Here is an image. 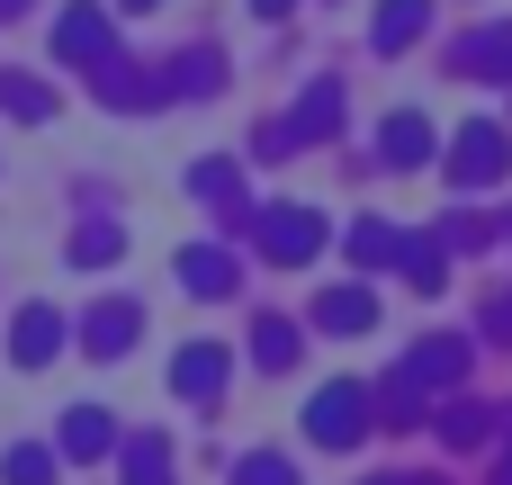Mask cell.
<instances>
[{
  "mask_svg": "<svg viewBox=\"0 0 512 485\" xmlns=\"http://www.w3.org/2000/svg\"><path fill=\"white\" fill-rule=\"evenodd\" d=\"M126 9H162V0H126Z\"/></svg>",
  "mask_w": 512,
  "mask_h": 485,
  "instance_id": "32",
  "label": "cell"
},
{
  "mask_svg": "<svg viewBox=\"0 0 512 485\" xmlns=\"http://www.w3.org/2000/svg\"><path fill=\"white\" fill-rule=\"evenodd\" d=\"M333 117H342V81H315L297 99V135H333Z\"/></svg>",
  "mask_w": 512,
  "mask_h": 485,
  "instance_id": "21",
  "label": "cell"
},
{
  "mask_svg": "<svg viewBox=\"0 0 512 485\" xmlns=\"http://www.w3.org/2000/svg\"><path fill=\"white\" fill-rule=\"evenodd\" d=\"M144 333V315H135V297H108V306H90L81 315V342L99 351V360H126V342Z\"/></svg>",
  "mask_w": 512,
  "mask_h": 485,
  "instance_id": "6",
  "label": "cell"
},
{
  "mask_svg": "<svg viewBox=\"0 0 512 485\" xmlns=\"http://www.w3.org/2000/svg\"><path fill=\"white\" fill-rule=\"evenodd\" d=\"M495 485H512V459H504V468H495Z\"/></svg>",
  "mask_w": 512,
  "mask_h": 485,
  "instance_id": "31",
  "label": "cell"
},
{
  "mask_svg": "<svg viewBox=\"0 0 512 485\" xmlns=\"http://www.w3.org/2000/svg\"><path fill=\"white\" fill-rule=\"evenodd\" d=\"M252 360H261V369H288V360H297V324L261 315V324H252Z\"/></svg>",
  "mask_w": 512,
  "mask_h": 485,
  "instance_id": "22",
  "label": "cell"
},
{
  "mask_svg": "<svg viewBox=\"0 0 512 485\" xmlns=\"http://www.w3.org/2000/svg\"><path fill=\"white\" fill-rule=\"evenodd\" d=\"M234 485H297V468H288L279 450H252V459L234 468Z\"/></svg>",
  "mask_w": 512,
  "mask_h": 485,
  "instance_id": "27",
  "label": "cell"
},
{
  "mask_svg": "<svg viewBox=\"0 0 512 485\" xmlns=\"http://www.w3.org/2000/svg\"><path fill=\"white\" fill-rule=\"evenodd\" d=\"M459 72H477V81H512V27H477V36L459 45Z\"/></svg>",
  "mask_w": 512,
  "mask_h": 485,
  "instance_id": "15",
  "label": "cell"
},
{
  "mask_svg": "<svg viewBox=\"0 0 512 485\" xmlns=\"http://www.w3.org/2000/svg\"><path fill=\"white\" fill-rule=\"evenodd\" d=\"M54 54H63V63H81V72L117 63V54H108V9H90V0H81V9H63V18H54Z\"/></svg>",
  "mask_w": 512,
  "mask_h": 485,
  "instance_id": "5",
  "label": "cell"
},
{
  "mask_svg": "<svg viewBox=\"0 0 512 485\" xmlns=\"http://www.w3.org/2000/svg\"><path fill=\"white\" fill-rule=\"evenodd\" d=\"M504 459H512V441H504Z\"/></svg>",
  "mask_w": 512,
  "mask_h": 485,
  "instance_id": "33",
  "label": "cell"
},
{
  "mask_svg": "<svg viewBox=\"0 0 512 485\" xmlns=\"http://www.w3.org/2000/svg\"><path fill=\"white\" fill-rule=\"evenodd\" d=\"M423 18H432V0H387L378 27H369V45H378V54H405V45L423 36Z\"/></svg>",
  "mask_w": 512,
  "mask_h": 485,
  "instance_id": "17",
  "label": "cell"
},
{
  "mask_svg": "<svg viewBox=\"0 0 512 485\" xmlns=\"http://www.w3.org/2000/svg\"><path fill=\"white\" fill-rule=\"evenodd\" d=\"M0 108H9V117H36V126H45V117H54V90H45L36 72H0Z\"/></svg>",
  "mask_w": 512,
  "mask_h": 485,
  "instance_id": "19",
  "label": "cell"
},
{
  "mask_svg": "<svg viewBox=\"0 0 512 485\" xmlns=\"http://www.w3.org/2000/svg\"><path fill=\"white\" fill-rule=\"evenodd\" d=\"M252 234H261V252H270L279 270H306V261L324 252V216H315V207H261Z\"/></svg>",
  "mask_w": 512,
  "mask_h": 485,
  "instance_id": "4",
  "label": "cell"
},
{
  "mask_svg": "<svg viewBox=\"0 0 512 485\" xmlns=\"http://www.w3.org/2000/svg\"><path fill=\"white\" fill-rule=\"evenodd\" d=\"M504 171H512V126L468 117L459 144H450V189H486V180H504Z\"/></svg>",
  "mask_w": 512,
  "mask_h": 485,
  "instance_id": "3",
  "label": "cell"
},
{
  "mask_svg": "<svg viewBox=\"0 0 512 485\" xmlns=\"http://www.w3.org/2000/svg\"><path fill=\"white\" fill-rule=\"evenodd\" d=\"M126 485H171V450H162L153 432H135V441H126Z\"/></svg>",
  "mask_w": 512,
  "mask_h": 485,
  "instance_id": "20",
  "label": "cell"
},
{
  "mask_svg": "<svg viewBox=\"0 0 512 485\" xmlns=\"http://www.w3.org/2000/svg\"><path fill=\"white\" fill-rule=\"evenodd\" d=\"M396 270H405V279L432 297V288L450 279V243H441V234H405V243H396Z\"/></svg>",
  "mask_w": 512,
  "mask_h": 485,
  "instance_id": "14",
  "label": "cell"
},
{
  "mask_svg": "<svg viewBox=\"0 0 512 485\" xmlns=\"http://www.w3.org/2000/svg\"><path fill=\"white\" fill-rule=\"evenodd\" d=\"M90 81H99L108 108H153V99H162V72H135V63H99Z\"/></svg>",
  "mask_w": 512,
  "mask_h": 485,
  "instance_id": "12",
  "label": "cell"
},
{
  "mask_svg": "<svg viewBox=\"0 0 512 485\" xmlns=\"http://www.w3.org/2000/svg\"><path fill=\"white\" fill-rule=\"evenodd\" d=\"M468 378V342H423L405 369H396V387L378 396L387 405V423H414V396H432V387H459Z\"/></svg>",
  "mask_w": 512,
  "mask_h": 485,
  "instance_id": "2",
  "label": "cell"
},
{
  "mask_svg": "<svg viewBox=\"0 0 512 485\" xmlns=\"http://www.w3.org/2000/svg\"><path fill=\"white\" fill-rule=\"evenodd\" d=\"M234 378V360H225V342H189L180 360H171V396H216Z\"/></svg>",
  "mask_w": 512,
  "mask_h": 485,
  "instance_id": "7",
  "label": "cell"
},
{
  "mask_svg": "<svg viewBox=\"0 0 512 485\" xmlns=\"http://www.w3.org/2000/svg\"><path fill=\"white\" fill-rule=\"evenodd\" d=\"M54 441H63V459H108L117 450V423H108V405H72Z\"/></svg>",
  "mask_w": 512,
  "mask_h": 485,
  "instance_id": "8",
  "label": "cell"
},
{
  "mask_svg": "<svg viewBox=\"0 0 512 485\" xmlns=\"http://www.w3.org/2000/svg\"><path fill=\"white\" fill-rule=\"evenodd\" d=\"M369 423H378V396H369L360 378H333V387H315V405H306V432H315L324 450H360Z\"/></svg>",
  "mask_w": 512,
  "mask_h": 485,
  "instance_id": "1",
  "label": "cell"
},
{
  "mask_svg": "<svg viewBox=\"0 0 512 485\" xmlns=\"http://www.w3.org/2000/svg\"><path fill=\"white\" fill-rule=\"evenodd\" d=\"M252 9H261V18H279V9H288V0H252Z\"/></svg>",
  "mask_w": 512,
  "mask_h": 485,
  "instance_id": "29",
  "label": "cell"
},
{
  "mask_svg": "<svg viewBox=\"0 0 512 485\" xmlns=\"http://www.w3.org/2000/svg\"><path fill=\"white\" fill-rule=\"evenodd\" d=\"M72 261H90V270H99V261H117V225H108V216H90V225L72 234Z\"/></svg>",
  "mask_w": 512,
  "mask_h": 485,
  "instance_id": "26",
  "label": "cell"
},
{
  "mask_svg": "<svg viewBox=\"0 0 512 485\" xmlns=\"http://www.w3.org/2000/svg\"><path fill=\"white\" fill-rule=\"evenodd\" d=\"M486 432H495V414H486V405H441V441H450V450H477Z\"/></svg>",
  "mask_w": 512,
  "mask_h": 485,
  "instance_id": "23",
  "label": "cell"
},
{
  "mask_svg": "<svg viewBox=\"0 0 512 485\" xmlns=\"http://www.w3.org/2000/svg\"><path fill=\"white\" fill-rule=\"evenodd\" d=\"M9 351H18V369H45V360L63 351V315H54V306H27L18 333H9Z\"/></svg>",
  "mask_w": 512,
  "mask_h": 485,
  "instance_id": "11",
  "label": "cell"
},
{
  "mask_svg": "<svg viewBox=\"0 0 512 485\" xmlns=\"http://www.w3.org/2000/svg\"><path fill=\"white\" fill-rule=\"evenodd\" d=\"M216 81H225V63H216V54H189V63H171V72H162V99H171V90L189 99V90H216Z\"/></svg>",
  "mask_w": 512,
  "mask_h": 485,
  "instance_id": "24",
  "label": "cell"
},
{
  "mask_svg": "<svg viewBox=\"0 0 512 485\" xmlns=\"http://www.w3.org/2000/svg\"><path fill=\"white\" fill-rule=\"evenodd\" d=\"M234 279H243L234 252H216V243H189V252H180V288H189V297H225Z\"/></svg>",
  "mask_w": 512,
  "mask_h": 485,
  "instance_id": "9",
  "label": "cell"
},
{
  "mask_svg": "<svg viewBox=\"0 0 512 485\" xmlns=\"http://www.w3.org/2000/svg\"><path fill=\"white\" fill-rule=\"evenodd\" d=\"M387 485H396V477H387Z\"/></svg>",
  "mask_w": 512,
  "mask_h": 485,
  "instance_id": "34",
  "label": "cell"
},
{
  "mask_svg": "<svg viewBox=\"0 0 512 485\" xmlns=\"http://www.w3.org/2000/svg\"><path fill=\"white\" fill-rule=\"evenodd\" d=\"M486 333H504V342H512V297H495V315H486Z\"/></svg>",
  "mask_w": 512,
  "mask_h": 485,
  "instance_id": "28",
  "label": "cell"
},
{
  "mask_svg": "<svg viewBox=\"0 0 512 485\" xmlns=\"http://www.w3.org/2000/svg\"><path fill=\"white\" fill-rule=\"evenodd\" d=\"M396 243H405V234H396L387 216H360V225H351V261H360V270H387Z\"/></svg>",
  "mask_w": 512,
  "mask_h": 485,
  "instance_id": "18",
  "label": "cell"
},
{
  "mask_svg": "<svg viewBox=\"0 0 512 485\" xmlns=\"http://www.w3.org/2000/svg\"><path fill=\"white\" fill-rule=\"evenodd\" d=\"M18 9H36V0H0V18H18Z\"/></svg>",
  "mask_w": 512,
  "mask_h": 485,
  "instance_id": "30",
  "label": "cell"
},
{
  "mask_svg": "<svg viewBox=\"0 0 512 485\" xmlns=\"http://www.w3.org/2000/svg\"><path fill=\"white\" fill-rule=\"evenodd\" d=\"M378 153H387L396 171H414V162H432V126H423L414 108H396V117H387V135H378Z\"/></svg>",
  "mask_w": 512,
  "mask_h": 485,
  "instance_id": "16",
  "label": "cell"
},
{
  "mask_svg": "<svg viewBox=\"0 0 512 485\" xmlns=\"http://www.w3.org/2000/svg\"><path fill=\"white\" fill-rule=\"evenodd\" d=\"M0 485H54V450H9L0 459Z\"/></svg>",
  "mask_w": 512,
  "mask_h": 485,
  "instance_id": "25",
  "label": "cell"
},
{
  "mask_svg": "<svg viewBox=\"0 0 512 485\" xmlns=\"http://www.w3.org/2000/svg\"><path fill=\"white\" fill-rule=\"evenodd\" d=\"M315 324L324 333H378V297L369 288H324L315 297Z\"/></svg>",
  "mask_w": 512,
  "mask_h": 485,
  "instance_id": "10",
  "label": "cell"
},
{
  "mask_svg": "<svg viewBox=\"0 0 512 485\" xmlns=\"http://www.w3.org/2000/svg\"><path fill=\"white\" fill-rule=\"evenodd\" d=\"M189 189H198L216 216H261V207L243 198V171H234V162H198V171H189Z\"/></svg>",
  "mask_w": 512,
  "mask_h": 485,
  "instance_id": "13",
  "label": "cell"
}]
</instances>
